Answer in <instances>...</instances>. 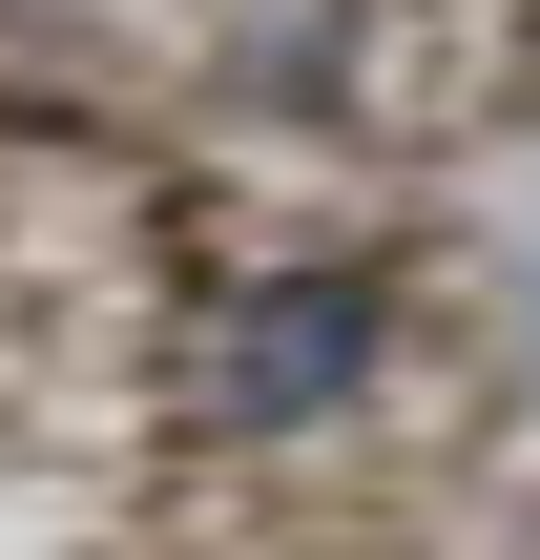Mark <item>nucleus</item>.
Returning <instances> with one entry per match:
<instances>
[{"instance_id":"1","label":"nucleus","mask_w":540,"mask_h":560,"mask_svg":"<svg viewBox=\"0 0 540 560\" xmlns=\"http://www.w3.org/2000/svg\"><path fill=\"white\" fill-rule=\"evenodd\" d=\"M375 374H395V270H375V249H271V270L187 291L166 416H187L208 457H312Z\"/></svg>"}]
</instances>
